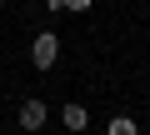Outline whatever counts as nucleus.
<instances>
[{
  "instance_id": "4",
  "label": "nucleus",
  "mask_w": 150,
  "mask_h": 135,
  "mask_svg": "<svg viewBox=\"0 0 150 135\" xmlns=\"http://www.w3.org/2000/svg\"><path fill=\"white\" fill-rule=\"evenodd\" d=\"M105 135H140V125H135L130 115H115V120L105 125Z\"/></svg>"
},
{
  "instance_id": "3",
  "label": "nucleus",
  "mask_w": 150,
  "mask_h": 135,
  "mask_svg": "<svg viewBox=\"0 0 150 135\" xmlns=\"http://www.w3.org/2000/svg\"><path fill=\"white\" fill-rule=\"evenodd\" d=\"M60 125H65L70 135H85V125H90V115H85V105H75V100H70V105L60 110Z\"/></svg>"
},
{
  "instance_id": "1",
  "label": "nucleus",
  "mask_w": 150,
  "mask_h": 135,
  "mask_svg": "<svg viewBox=\"0 0 150 135\" xmlns=\"http://www.w3.org/2000/svg\"><path fill=\"white\" fill-rule=\"evenodd\" d=\"M55 60H60V35L55 30H40L30 40V65H35V70H50Z\"/></svg>"
},
{
  "instance_id": "5",
  "label": "nucleus",
  "mask_w": 150,
  "mask_h": 135,
  "mask_svg": "<svg viewBox=\"0 0 150 135\" xmlns=\"http://www.w3.org/2000/svg\"><path fill=\"white\" fill-rule=\"evenodd\" d=\"M50 10H75L80 15V10H90V0H50Z\"/></svg>"
},
{
  "instance_id": "6",
  "label": "nucleus",
  "mask_w": 150,
  "mask_h": 135,
  "mask_svg": "<svg viewBox=\"0 0 150 135\" xmlns=\"http://www.w3.org/2000/svg\"><path fill=\"white\" fill-rule=\"evenodd\" d=\"M0 5H5V0H0Z\"/></svg>"
},
{
  "instance_id": "7",
  "label": "nucleus",
  "mask_w": 150,
  "mask_h": 135,
  "mask_svg": "<svg viewBox=\"0 0 150 135\" xmlns=\"http://www.w3.org/2000/svg\"><path fill=\"white\" fill-rule=\"evenodd\" d=\"M65 135H70V130H65Z\"/></svg>"
},
{
  "instance_id": "2",
  "label": "nucleus",
  "mask_w": 150,
  "mask_h": 135,
  "mask_svg": "<svg viewBox=\"0 0 150 135\" xmlns=\"http://www.w3.org/2000/svg\"><path fill=\"white\" fill-rule=\"evenodd\" d=\"M45 120H50V110H45V100H25V105H20V130H30V135H40V130H45Z\"/></svg>"
}]
</instances>
